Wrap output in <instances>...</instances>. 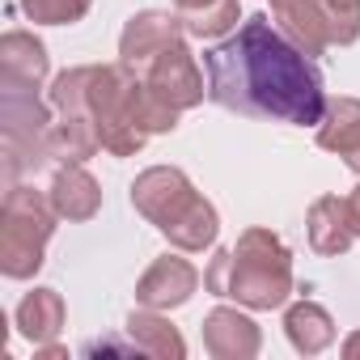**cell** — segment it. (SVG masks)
<instances>
[{
	"label": "cell",
	"mask_w": 360,
	"mask_h": 360,
	"mask_svg": "<svg viewBox=\"0 0 360 360\" xmlns=\"http://www.w3.org/2000/svg\"><path fill=\"white\" fill-rule=\"evenodd\" d=\"M131 204L178 250H204V246L217 242V229H221L217 208L191 187V178L183 169H174V165L144 169L131 183Z\"/></svg>",
	"instance_id": "cell-4"
},
{
	"label": "cell",
	"mask_w": 360,
	"mask_h": 360,
	"mask_svg": "<svg viewBox=\"0 0 360 360\" xmlns=\"http://www.w3.org/2000/svg\"><path fill=\"white\" fill-rule=\"evenodd\" d=\"M47 200H51V204H56V212H60V217H68V221H89V217L102 208V191H98L94 178L81 169V161H72V165L56 169Z\"/></svg>",
	"instance_id": "cell-14"
},
{
	"label": "cell",
	"mask_w": 360,
	"mask_h": 360,
	"mask_svg": "<svg viewBox=\"0 0 360 360\" xmlns=\"http://www.w3.org/2000/svg\"><path fill=\"white\" fill-rule=\"evenodd\" d=\"M318 148L347 161V169L360 174V98H335L326 102V115L318 123Z\"/></svg>",
	"instance_id": "cell-12"
},
{
	"label": "cell",
	"mask_w": 360,
	"mask_h": 360,
	"mask_svg": "<svg viewBox=\"0 0 360 360\" xmlns=\"http://www.w3.org/2000/svg\"><path fill=\"white\" fill-rule=\"evenodd\" d=\"M356 242V225L347 212V200L339 195H322L309 208V246L318 255H343Z\"/></svg>",
	"instance_id": "cell-13"
},
{
	"label": "cell",
	"mask_w": 360,
	"mask_h": 360,
	"mask_svg": "<svg viewBox=\"0 0 360 360\" xmlns=\"http://www.w3.org/2000/svg\"><path fill=\"white\" fill-rule=\"evenodd\" d=\"M343 356H347V360H356V356H360V330H356V335L343 343Z\"/></svg>",
	"instance_id": "cell-21"
},
{
	"label": "cell",
	"mask_w": 360,
	"mask_h": 360,
	"mask_svg": "<svg viewBox=\"0 0 360 360\" xmlns=\"http://www.w3.org/2000/svg\"><path fill=\"white\" fill-rule=\"evenodd\" d=\"M238 13H242L238 0H208V5L187 9V13H178V18H183V30L191 39H221V34H229L238 26Z\"/></svg>",
	"instance_id": "cell-18"
},
{
	"label": "cell",
	"mask_w": 360,
	"mask_h": 360,
	"mask_svg": "<svg viewBox=\"0 0 360 360\" xmlns=\"http://www.w3.org/2000/svg\"><path fill=\"white\" fill-rule=\"evenodd\" d=\"M284 330H288L292 347L305 352V356H318V352H326V347L335 343V322H330V314H326L318 301L292 305V309L284 314Z\"/></svg>",
	"instance_id": "cell-17"
},
{
	"label": "cell",
	"mask_w": 360,
	"mask_h": 360,
	"mask_svg": "<svg viewBox=\"0 0 360 360\" xmlns=\"http://www.w3.org/2000/svg\"><path fill=\"white\" fill-rule=\"evenodd\" d=\"M18 330L34 343V347H47L56 343V335L64 330V301L56 288H34L22 305H18Z\"/></svg>",
	"instance_id": "cell-15"
},
{
	"label": "cell",
	"mask_w": 360,
	"mask_h": 360,
	"mask_svg": "<svg viewBox=\"0 0 360 360\" xmlns=\"http://www.w3.org/2000/svg\"><path fill=\"white\" fill-rule=\"evenodd\" d=\"M178 5V13H187V9H200V5H208V0H174Z\"/></svg>",
	"instance_id": "cell-22"
},
{
	"label": "cell",
	"mask_w": 360,
	"mask_h": 360,
	"mask_svg": "<svg viewBox=\"0 0 360 360\" xmlns=\"http://www.w3.org/2000/svg\"><path fill=\"white\" fill-rule=\"evenodd\" d=\"M208 98L246 119H276L292 127H318L326 115V89L314 56H305L284 30L255 13L238 34L204 51Z\"/></svg>",
	"instance_id": "cell-1"
},
{
	"label": "cell",
	"mask_w": 360,
	"mask_h": 360,
	"mask_svg": "<svg viewBox=\"0 0 360 360\" xmlns=\"http://www.w3.org/2000/svg\"><path fill=\"white\" fill-rule=\"evenodd\" d=\"M0 77L5 89H39L47 77V47L26 30H9L0 39Z\"/></svg>",
	"instance_id": "cell-10"
},
{
	"label": "cell",
	"mask_w": 360,
	"mask_h": 360,
	"mask_svg": "<svg viewBox=\"0 0 360 360\" xmlns=\"http://www.w3.org/2000/svg\"><path fill=\"white\" fill-rule=\"evenodd\" d=\"M94 0H22V9L30 13V22H43V26H68V22H81L89 13Z\"/></svg>",
	"instance_id": "cell-19"
},
{
	"label": "cell",
	"mask_w": 360,
	"mask_h": 360,
	"mask_svg": "<svg viewBox=\"0 0 360 360\" xmlns=\"http://www.w3.org/2000/svg\"><path fill=\"white\" fill-rule=\"evenodd\" d=\"M347 212H352V225H356V238H360V183H356V191L347 195Z\"/></svg>",
	"instance_id": "cell-20"
},
{
	"label": "cell",
	"mask_w": 360,
	"mask_h": 360,
	"mask_svg": "<svg viewBox=\"0 0 360 360\" xmlns=\"http://www.w3.org/2000/svg\"><path fill=\"white\" fill-rule=\"evenodd\" d=\"M56 204L34 187H5L0 208V271L9 280H30L43 267V250L56 233Z\"/></svg>",
	"instance_id": "cell-5"
},
{
	"label": "cell",
	"mask_w": 360,
	"mask_h": 360,
	"mask_svg": "<svg viewBox=\"0 0 360 360\" xmlns=\"http://www.w3.org/2000/svg\"><path fill=\"white\" fill-rule=\"evenodd\" d=\"M271 13L305 56L360 39V0H271Z\"/></svg>",
	"instance_id": "cell-6"
},
{
	"label": "cell",
	"mask_w": 360,
	"mask_h": 360,
	"mask_svg": "<svg viewBox=\"0 0 360 360\" xmlns=\"http://www.w3.org/2000/svg\"><path fill=\"white\" fill-rule=\"evenodd\" d=\"M127 335H131L140 356H165V360L174 356V360H183V352H187L183 335L161 318V309H148V305L127 318Z\"/></svg>",
	"instance_id": "cell-16"
},
{
	"label": "cell",
	"mask_w": 360,
	"mask_h": 360,
	"mask_svg": "<svg viewBox=\"0 0 360 360\" xmlns=\"http://www.w3.org/2000/svg\"><path fill=\"white\" fill-rule=\"evenodd\" d=\"M204 347L217 360H250L259 356V326L238 309H212L204 318Z\"/></svg>",
	"instance_id": "cell-11"
},
{
	"label": "cell",
	"mask_w": 360,
	"mask_h": 360,
	"mask_svg": "<svg viewBox=\"0 0 360 360\" xmlns=\"http://www.w3.org/2000/svg\"><path fill=\"white\" fill-rule=\"evenodd\" d=\"M89 110H94L102 148L115 153V157H131L136 148H144L148 136L178 127V110L165 106L157 94H148V85H144L127 64L94 68V81H89Z\"/></svg>",
	"instance_id": "cell-2"
},
{
	"label": "cell",
	"mask_w": 360,
	"mask_h": 360,
	"mask_svg": "<svg viewBox=\"0 0 360 360\" xmlns=\"http://www.w3.org/2000/svg\"><path fill=\"white\" fill-rule=\"evenodd\" d=\"M204 288L246 309H280L292 292V255L271 229H246L233 250L212 255Z\"/></svg>",
	"instance_id": "cell-3"
},
{
	"label": "cell",
	"mask_w": 360,
	"mask_h": 360,
	"mask_svg": "<svg viewBox=\"0 0 360 360\" xmlns=\"http://www.w3.org/2000/svg\"><path fill=\"white\" fill-rule=\"evenodd\" d=\"M200 284V271L187 263V259H178V255H161L136 284V301L148 305V309H174V305H183Z\"/></svg>",
	"instance_id": "cell-9"
},
{
	"label": "cell",
	"mask_w": 360,
	"mask_h": 360,
	"mask_svg": "<svg viewBox=\"0 0 360 360\" xmlns=\"http://www.w3.org/2000/svg\"><path fill=\"white\" fill-rule=\"evenodd\" d=\"M183 18L178 13H161V9H148V13H136L127 26H123V39H119V64H127L136 77L169 47L183 43Z\"/></svg>",
	"instance_id": "cell-8"
},
{
	"label": "cell",
	"mask_w": 360,
	"mask_h": 360,
	"mask_svg": "<svg viewBox=\"0 0 360 360\" xmlns=\"http://www.w3.org/2000/svg\"><path fill=\"white\" fill-rule=\"evenodd\" d=\"M140 81L148 85V94H157L165 106H174V110H191V106H200L204 102V77H200V68H195V60H191V51L178 43V47H169V51H161L144 72H140Z\"/></svg>",
	"instance_id": "cell-7"
}]
</instances>
